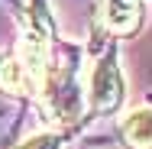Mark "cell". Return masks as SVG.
Wrapping results in <instances>:
<instances>
[{"label":"cell","instance_id":"6da1fadb","mask_svg":"<svg viewBox=\"0 0 152 149\" xmlns=\"http://www.w3.org/2000/svg\"><path fill=\"white\" fill-rule=\"evenodd\" d=\"M123 101H126V81L120 68V52L104 49L88 75V104L94 107V114H117Z\"/></svg>","mask_w":152,"mask_h":149},{"label":"cell","instance_id":"7a4b0ae2","mask_svg":"<svg viewBox=\"0 0 152 149\" xmlns=\"http://www.w3.org/2000/svg\"><path fill=\"white\" fill-rule=\"evenodd\" d=\"M97 20L110 36H136L146 26V0H97Z\"/></svg>","mask_w":152,"mask_h":149},{"label":"cell","instance_id":"3957f363","mask_svg":"<svg viewBox=\"0 0 152 149\" xmlns=\"http://www.w3.org/2000/svg\"><path fill=\"white\" fill-rule=\"evenodd\" d=\"M120 136L129 149H152V107L129 110L120 123Z\"/></svg>","mask_w":152,"mask_h":149},{"label":"cell","instance_id":"277c9868","mask_svg":"<svg viewBox=\"0 0 152 149\" xmlns=\"http://www.w3.org/2000/svg\"><path fill=\"white\" fill-rule=\"evenodd\" d=\"M0 91L10 97H26L32 94V81L23 68L20 55H0Z\"/></svg>","mask_w":152,"mask_h":149},{"label":"cell","instance_id":"5b68a950","mask_svg":"<svg viewBox=\"0 0 152 149\" xmlns=\"http://www.w3.org/2000/svg\"><path fill=\"white\" fill-rule=\"evenodd\" d=\"M61 133H36L29 139H23L16 149H61Z\"/></svg>","mask_w":152,"mask_h":149}]
</instances>
